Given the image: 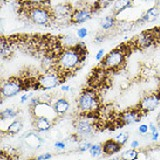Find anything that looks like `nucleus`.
<instances>
[{
    "label": "nucleus",
    "mask_w": 160,
    "mask_h": 160,
    "mask_svg": "<svg viewBox=\"0 0 160 160\" xmlns=\"http://www.w3.org/2000/svg\"><path fill=\"white\" fill-rule=\"evenodd\" d=\"M149 125V131L150 132H154V131H156V130H158V125H156V124H155V123H150V124H148Z\"/></svg>",
    "instance_id": "nucleus-37"
},
{
    "label": "nucleus",
    "mask_w": 160,
    "mask_h": 160,
    "mask_svg": "<svg viewBox=\"0 0 160 160\" xmlns=\"http://www.w3.org/2000/svg\"><path fill=\"white\" fill-rule=\"evenodd\" d=\"M26 1L32 5H42L43 3L46 2L47 0H26Z\"/></svg>",
    "instance_id": "nucleus-36"
},
{
    "label": "nucleus",
    "mask_w": 160,
    "mask_h": 160,
    "mask_svg": "<svg viewBox=\"0 0 160 160\" xmlns=\"http://www.w3.org/2000/svg\"><path fill=\"white\" fill-rule=\"evenodd\" d=\"M54 19H66L71 18V15L73 13V9L71 5L67 3H60L55 5L54 8L51 9Z\"/></svg>",
    "instance_id": "nucleus-12"
},
{
    "label": "nucleus",
    "mask_w": 160,
    "mask_h": 160,
    "mask_svg": "<svg viewBox=\"0 0 160 160\" xmlns=\"http://www.w3.org/2000/svg\"><path fill=\"white\" fill-rule=\"evenodd\" d=\"M22 128H23L22 122L20 121V120L16 119V120H14V121H12L8 125L6 132L8 134H10V135H15V134H17V133H19L20 131H21Z\"/></svg>",
    "instance_id": "nucleus-19"
},
{
    "label": "nucleus",
    "mask_w": 160,
    "mask_h": 160,
    "mask_svg": "<svg viewBox=\"0 0 160 160\" xmlns=\"http://www.w3.org/2000/svg\"><path fill=\"white\" fill-rule=\"evenodd\" d=\"M158 40V36L153 31H143L135 38V46L139 49H146L151 47Z\"/></svg>",
    "instance_id": "nucleus-8"
},
{
    "label": "nucleus",
    "mask_w": 160,
    "mask_h": 160,
    "mask_svg": "<svg viewBox=\"0 0 160 160\" xmlns=\"http://www.w3.org/2000/svg\"><path fill=\"white\" fill-rule=\"evenodd\" d=\"M63 79L64 77L61 72L48 70L37 77V79L34 81V87L35 89L51 90L59 86L62 83Z\"/></svg>",
    "instance_id": "nucleus-3"
},
{
    "label": "nucleus",
    "mask_w": 160,
    "mask_h": 160,
    "mask_svg": "<svg viewBox=\"0 0 160 160\" xmlns=\"http://www.w3.org/2000/svg\"><path fill=\"white\" fill-rule=\"evenodd\" d=\"M142 112L138 108H131L123 111L119 116V121L122 125H131L141 121Z\"/></svg>",
    "instance_id": "nucleus-9"
},
{
    "label": "nucleus",
    "mask_w": 160,
    "mask_h": 160,
    "mask_svg": "<svg viewBox=\"0 0 160 160\" xmlns=\"http://www.w3.org/2000/svg\"><path fill=\"white\" fill-rule=\"evenodd\" d=\"M103 153L107 156H112V155L120 152L122 148V145H120L115 139H108L102 144Z\"/></svg>",
    "instance_id": "nucleus-15"
},
{
    "label": "nucleus",
    "mask_w": 160,
    "mask_h": 160,
    "mask_svg": "<svg viewBox=\"0 0 160 160\" xmlns=\"http://www.w3.org/2000/svg\"><path fill=\"white\" fill-rule=\"evenodd\" d=\"M61 90H62V91L67 92V91H69V90H70V86H69V85H62Z\"/></svg>",
    "instance_id": "nucleus-40"
},
{
    "label": "nucleus",
    "mask_w": 160,
    "mask_h": 160,
    "mask_svg": "<svg viewBox=\"0 0 160 160\" xmlns=\"http://www.w3.org/2000/svg\"><path fill=\"white\" fill-rule=\"evenodd\" d=\"M158 40H160V36H159V37H158Z\"/></svg>",
    "instance_id": "nucleus-46"
},
{
    "label": "nucleus",
    "mask_w": 160,
    "mask_h": 160,
    "mask_svg": "<svg viewBox=\"0 0 160 160\" xmlns=\"http://www.w3.org/2000/svg\"><path fill=\"white\" fill-rule=\"evenodd\" d=\"M148 131H149V125H147V124H141L138 127V132L140 134H142V135L147 134Z\"/></svg>",
    "instance_id": "nucleus-29"
},
{
    "label": "nucleus",
    "mask_w": 160,
    "mask_h": 160,
    "mask_svg": "<svg viewBox=\"0 0 160 160\" xmlns=\"http://www.w3.org/2000/svg\"><path fill=\"white\" fill-rule=\"evenodd\" d=\"M92 146V144L90 143V142H83L80 144V146H79V151L80 152H86L88 151V150L90 149V147Z\"/></svg>",
    "instance_id": "nucleus-28"
},
{
    "label": "nucleus",
    "mask_w": 160,
    "mask_h": 160,
    "mask_svg": "<svg viewBox=\"0 0 160 160\" xmlns=\"http://www.w3.org/2000/svg\"><path fill=\"white\" fill-rule=\"evenodd\" d=\"M156 123H157V125L159 126V125H160V112L158 113L157 117H156Z\"/></svg>",
    "instance_id": "nucleus-41"
},
{
    "label": "nucleus",
    "mask_w": 160,
    "mask_h": 160,
    "mask_svg": "<svg viewBox=\"0 0 160 160\" xmlns=\"http://www.w3.org/2000/svg\"><path fill=\"white\" fill-rule=\"evenodd\" d=\"M159 137H160V132L159 130H156V131H154L151 133V140L153 142H157L159 140Z\"/></svg>",
    "instance_id": "nucleus-34"
},
{
    "label": "nucleus",
    "mask_w": 160,
    "mask_h": 160,
    "mask_svg": "<svg viewBox=\"0 0 160 160\" xmlns=\"http://www.w3.org/2000/svg\"><path fill=\"white\" fill-rule=\"evenodd\" d=\"M155 4L158 8H160V0H155Z\"/></svg>",
    "instance_id": "nucleus-42"
},
{
    "label": "nucleus",
    "mask_w": 160,
    "mask_h": 160,
    "mask_svg": "<svg viewBox=\"0 0 160 160\" xmlns=\"http://www.w3.org/2000/svg\"><path fill=\"white\" fill-rule=\"evenodd\" d=\"M92 18V10L90 8H77L73 10L70 21L75 24H81L89 21Z\"/></svg>",
    "instance_id": "nucleus-10"
},
{
    "label": "nucleus",
    "mask_w": 160,
    "mask_h": 160,
    "mask_svg": "<svg viewBox=\"0 0 160 160\" xmlns=\"http://www.w3.org/2000/svg\"><path fill=\"white\" fill-rule=\"evenodd\" d=\"M54 146H55V148H57L59 150H63V149H65V147H66V144H65L64 141H56L54 143Z\"/></svg>",
    "instance_id": "nucleus-33"
},
{
    "label": "nucleus",
    "mask_w": 160,
    "mask_h": 160,
    "mask_svg": "<svg viewBox=\"0 0 160 160\" xmlns=\"http://www.w3.org/2000/svg\"><path fill=\"white\" fill-rule=\"evenodd\" d=\"M160 105V94L150 93L141 98L137 108L142 113H149L156 110Z\"/></svg>",
    "instance_id": "nucleus-7"
},
{
    "label": "nucleus",
    "mask_w": 160,
    "mask_h": 160,
    "mask_svg": "<svg viewBox=\"0 0 160 160\" xmlns=\"http://www.w3.org/2000/svg\"><path fill=\"white\" fill-rule=\"evenodd\" d=\"M116 141L120 144V145H125L127 143L128 141V139H129V133L127 132H120L119 134L116 135V137L114 138Z\"/></svg>",
    "instance_id": "nucleus-25"
},
{
    "label": "nucleus",
    "mask_w": 160,
    "mask_h": 160,
    "mask_svg": "<svg viewBox=\"0 0 160 160\" xmlns=\"http://www.w3.org/2000/svg\"><path fill=\"white\" fill-rule=\"evenodd\" d=\"M11 52H12V48L9 41L2 38L1 44H0V53H1L2 58H8L11 55Z\"/></svg>",
    "instance_id": "nucleus-20"
},
{
    "label": "nucleus",
    "mask_w": 160,
    "mask_h": 160,
    "mask_svg": "<svg viewBox=\"0 0 160 160\" xmlns=\"http://www.w3.org/2000/svg\"><path fill=\"white\" fill-rule=\"evenodd\" d=\"M114 1L115 0H97L96 6L99 9H104V8L109 7L112 3H114Z\"/></svg>",
    "instance_id": "nucleus-26"
},
{
    "label": "nucleus",
    "mask_w": 160,
    "mask_h": 160,
    "mask_svg": "<svg viewBox=\"0 0 160 160\" xmlns=\"http://www.w3.org/2000/svg\"><path fill=\"white\" fill-rule=\"evenodd\" d=\"M62 44L65 48H71V47L76 46L78 42H77V39L74 36H72V35H67V36H64L62 40Z\"/></svg>",
    "instance_id": "nucleus-23"
},
{
    "label": "nucleus",
    "mask_w": 160,
    "mask_h": 160,
    "mask_svg": "<svg viewBox=\"0 0 160 160\" xmlns=\"http://www.w3.org/2000/svg\"><path fill=\"white\" fill-rule=\"evenodd\" d=\"M7 1V0H1V3L3 4V3H5V2H6Z\"/></svg>",
    "instance_id": "nucleus-45"
},
{
    "label": "nucleus",
    "mask_w": 160,
    "mask_h": 160,
    "mask_svg": "<svg viewBox=\"0 0 160 160\" xmlns=\"http://www.w3.org/2000/svg\"><path fill=\"white\" fill-rule=\"evenodd\" d=\"M33 126L37 132H47L52 127V119L45 116H36L34 119Z\"/></svg>",
    "instance_id": "nucleus-13"
},
{
    "label": "nucleus",
    "mask_w": 160,
    "mask_h": 160,
    "mask_svg": "<svg viewBox=\"0 0 160 160\" xmlns=\"http://www.w3.org/2000/svg\"><path fill=\"white\" fill-rule=\"evenodd\" d=\"M130 146H131V148H133V149H136L139 146V141L138 140H133V141L130 143Z\"/></svg>",
    "instance_id": "nucleus-38"
},
{
    "label": "nucleus",
    "mask_w": 160,
    "mask_h": 160,
    "mask_svg": "<svg viewBox=\"0 0 160 160\" xmlns=\"http://www.w3.org/2000/svg\"><path fill=\"white\" fill-rule=\"evenodd\" d=\"M25 88V84L22 80L18 78H9L1 84V95L2 98H10L16 96Z\"/></svg>",
    "instance_id": "nucleus-6"
},
{
    "label": "nucleus",
    "mask_w": 160,
    "mask_h": 160,
    "mask_svg": "<svg viewBox=\"0 0 160 160\" xmlns=\"http://www.w3.org/2000/svg\"><path fill=\"white\" fill-rule=\"evenodd\" d=\"M28 98H29V95L28 94H24L23 96H21V98H20V103L23 104L24 102H26Z\"/></svg>",
    "instance_id": "nucleus-39"
},
{
    "label": "nucleus",
    "mask_w": 160,
    "mask_h": 160,
    "mask_svg": "<svg viewBox=\"0 0 160 160\" xmlns=\"http://www.w3.org/2000/svg\"><path fill=\"white\" fill-rule=\"evenodd\" d=\"M88 152L92 157L96 158L99 157L101 154H103V147L101 144H92V146L90 147Z\"/></svg>",
    "instance_id": "nucleus-24"
},
{
    "label": "nucleus",
    "mask_w": 160,
    "mask_h": 160,
    "mask_svg": "<svg viewBox=\"0 0 160 160\" xmlns=\"http://www.w3.org/2000/svg\"><path fill=\"white\" fill-rule=\"evenodd\" d=\"M109 160H122V159H121V157L119 156V157H112L111 159H109Z\"/></svg>",
    "instance_id": "nucleus-43"
},
{
    "label": "nucleus",
    "mask_w": 160,
    "mask_h": 160,
    "mask_svg": "<svg viewBox=\"0 0 160 160\" xmlns=\"http://www.w3.org/2000/svg\"><path fill=\"white\" fill-rule=\"evenodd\" d=\"M18 115V111L16 109H13V108H6L2 110L0 112V119L4 121V120H7V119H12L15 118Z\"/></svg>",
    "instance_id": "nucleus-22"
},
{
    "label": "nucleus",
    "mask_w": 160,
    "mask_h": 160,
    "mask_svg": "<svg viewBox=\"0 0 160 160\" xmlns=\"http://www.w3.org/2000/svg\"><path fill=\"white\" fill-rule=\"evenodd\" d=\"M104 41H105V36L103 34H98L94 38V42L97 43V44H100V43H102Z\"/></svg>",
    "instance_id": "nucleus-32"
},
{
    "label": "nucleus",
    "mask_w": 160,
    "mask_h": 160,
    "mask_svg": "<svg viewBox=\"0 0 160 160\" xmlns=\"http://www.w3.org/2000/svg\"><path fill=\"white\" fill-rule=\"evenodd\" d=\"M126 55V50L119 46L116 49L110 51L107 55H105V57L102 59L101 64L104 69L119 70L124 66Z\"/></svg>",
    "instance_id": "nucleus-4"
},
{
    "label": "nucleus",
    "mask_w": 160,
    "mask_h": 160,
    "mask_svg": "<svg viewBox=\"0 0 160 160\" xmlns=\"http://www.w3.org/2000/svg\"><path fill=\"white\" fill-rule=\"evenodd\" d=\"M100 26L103 30H110L116 26V18L114 15H108L101 19Z\"/></svg>",
    "instance_id": "nucleus-18"
},
{
    "label": "nucleus",
    "mask_w": 160,
    "mask_h": 160,
    "mask_svg": "<svg viewBox=\"0 0 160 160\" xmlns=\"http://www.w3.org/2000/svg\"><path fill=\"white\" fill-rule=\"evenodd\" d=\"M85 44L83 42H78L75 47L64 48L57 55L56 68L59 72H74L80 67L83 59L86 54Z\"/></svg>",
    "instance_id": "nucleus-1"
},
{
    "label": "nucleus",
    "mask_w": 160,
    "mask_h": 160,
    "mask_svg": "<svg viewBox=\"0 0 160 160\" xmlns=\"http://www.w3.org/2000/svg\"><path fill=\"white\" fill-rule=\"evenodd\" d=\"M77 107L79 109V111H81L82 113L86 114L88 116V114L94 113L99 110L100 107L99 96L94 90L91 89L84 90L78 97Z\"/></svg>",
    "instance_id": "nucleus-2"
},
{
    "label": "nucleus",
    "mask_w": 160,
    "mask_h": 160,
    "mask_svg": "<svg viewBox=\"0 0 160 160\" xmlns=\"http://www.w3.org/2000/svg\"><path fill=\"white\" fill-rule=\"evenodd\" d=\"M133 0H115L112 5V14L114 16L119 15L125 10L132 7Z\"/></svg>",
    "instance_id": "nucleus-16"
},
{
    "label": "nucleus",
    "mask_w": 160,
    "mask_h": 160,
    "mask_svg": "<svg viewBox=\"0 0 160 160\" xmlns=\"http://www.w3.org/2000/svg\"><path fill=\"white\" fill-rule=\"evenodd\" d=\"M52 106L57 116H62V115L66 114V112L69 110L70 104L65 98H58L57 100H55Z\"/></svg>",
    "instance_id": "nucleus-17"
},
{
    "label": "nucleus",
    "mask_w": 160,
    "mask_h": 160,
    "mask_svg": "<svg viewBox=\"0 0 160 160\" xmlns=\"http://www.w3.org/2000/svg\"><path fill=\"white\" fill-rule=\"evenodd\" d=\"M76 34H77V37H78L79 39H84L85 37L87 36L88 31H87V29L85 28V27H81V28H79V29L77 30Z\"/></svg>",
    "instance_id": "nucleus-27"
},
{
    "label": "nucleus",
    "mask_w": 160,
    "mask_h": 160,
    "mask_svg": "<svg viewBox=\"0 0 160 160\" xmlns=\"http://www.w3.org/2000/svg\"><path fill=\"white\" fill-rule=\"evenodd\" d=\"M28 18L32 23L45 26L54 19L52 11L50 9L42 6V5H32L27 11Z\"/></svg>",
    "instance_id": "nucleus-5"
},
{
    "label": "nucleus",
    "mask_w": 160,
    "mask_h": 160,
    "mask_svg": "<svg viewBox=\"0 0 160 160\" xmlns=\"http://www.w3.org/2000/svg\"><path fill=\"white\" fill-rule=\"evenodd\" d=\"M158 127H159V128H160V125H159V126H158Z\"/></svg>",
    "instance_id": "nucleus-47"
},
{
    "label": "nucleus",
    "mask_w": 160,
    "mask_h": 160,
    "mask_svg": "<svg viewBox=\"0 0 160 160\" xmlns=\"http://www.w3.org/2000/svg\"><path fill=\"white\" fill-rule=\"evenodd\" d=\"M159 15H160V10L156 5H155V6L150 7L149 9H147L146 12H145L142 16L137 20L136 23L144 24V23H147V22H153L159 17Z\"/></svg>",
    "instance_id": "nucleus-14"
},
{
    "label": "nucleus",
    "mask_w": 160,
    "mask_h": 160,
    "mask_svg": "<svg viewBox=\"0 0 160 160\" xmlns=\"http://www.w3.org/2000/svg\"><path fill=\"white\" fill-rule=\"evenodd\" d=\"M120 157L122 160H137L139 157V152L136 149L130 148L120 154Z\"/></svg>",
    "instance_id": "nucleus-21"
},
{
    "label": "nucleus",
    "mask_w": 160,
    "mask_h": 160,
    "mask_svg": "<svg viewBox=\"0 0 160 160\" xmlns=\"http://www.w3.org/2000/svg\"><path fill=\"white\" fill-rule=\"evenodd\" d=\"M52 158V154L51 153H43V154H40L36 157V160H49Z\"/></svg>",
    "instance_id": "nucleus-30"
},
{
    "label": "nucleus",
    "mask_w": 160,
    "mask_h": 160,
    "mask_svg": "<svg viewBox=\"0 0 160 160\" xmlns=\"http://www.w3.org/2000/svg\"><path fill=\"white\" fill-rule=\"evenodd\" d=\"M0 160H13V156L10 153L3 151L1 152V156H0Z\"/></svg>",
    "instance_id": "nucleus-31"
},
{
    "label": "nucleus",
    "mask_w": 160,
    "mask_h": 160,
    "mask_svg": "<svg viewBox=\"0 0 160 160\" xmlns=\"http://www.w3.org/2000/svg\"><path fill=\"white\" fill-rule=\"evenodd\" d=\"M104 55H105L104 49H99L98 52L96 53V56H95V58H96V60H98V61H100V60H102L104 58Z\"/></svg>",
    "instance_id": "nucleus-35"
},
{
    "label": "nucleus",
    "mask_w": 160,
    "mask_h": 160,
    "mask_svg": "<svg viewBox=\"0 0 160 160\" xmlns=\"http://www.w3.org/2000/svg\"><path fill=\"white\" fill-rule=\"evenodd\" d=\"M75 130L79 136L87 137L93 133L94 126L91 120H89L88 118H81L75 123Z\"/></svg>",
    "instance_id": "nucleus-11"
},
{
    "label": "nucleus",
    "mask_w": 160,
    "mask_h": 160,
    "mask_svg": "<svg viewBox=\"0 0 160 160\" xmlns=\"http://www.w3.org/2000/svg\"><path fill=\"white\" fill-rule=\"evenodd\" d=\"M142 1H145V2H149V1H155V0H142Z\"/></svg>",
    "instance_id": "nucleus-44"
}]
</instances>
